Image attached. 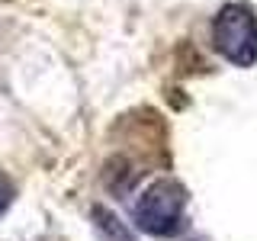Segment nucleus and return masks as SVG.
I'll return each mask as SVG.
<instances>
[{"label":"nucleus","mask_w":257,"mask_h":241,"mask_svg":"<svg viewBox=\"0 0 257 241\" xmlns=\"http://www.w3.org/2000/svg\"><path fill=\"white\" fill-rule=\"evenodd\" d=\"M187 190L174 180H155L135 203V222L155 238H174L183 228Z\"/></svg>","instance_id":"obj_1"},{"label":"nucleus","mask_w":257,"mask_h":241,"mask_svg":"<svg viewBox=\"0 0 257 241\" xmlns=\"http://www.w3.org/2000/svg\"><path fill=\"white\" fill-rule=\"evenodd\" d=\"M212 42L238 68H251L257 61V16L247 4L222 7L212 23Z\"/></svg>","instance_id":"obj_2"},{"label":"nucleus","mask_w":257,"mask_h":241,"mask_svg":"<svg viewBox=\"0 0 257 241\" xmlns=\"http://www.w3.org/2000/svg\"><path fill=\"white\" fill-rule=\"evenodd\" d=\"M93 222H96V228H100L109 241H135L132 231H128L125 225L119 222L109 209H103V206H93Z\"/></svg>","instance_id":"obj_3"},{"label":"nucleus","mask_w":257,"mask_h":241,"mask_svg":"<svg viewBox=\"0 0 257 241\" xmlns=\"http://www.w3.org/2000/svg\"><path fill=\"white\" fill-rule=\"evenodd\" d=\"M10 203H13V183L7 174H0V215L10 209Z\"/></svg>","instance_id":"obj_4"}]
</instances>
